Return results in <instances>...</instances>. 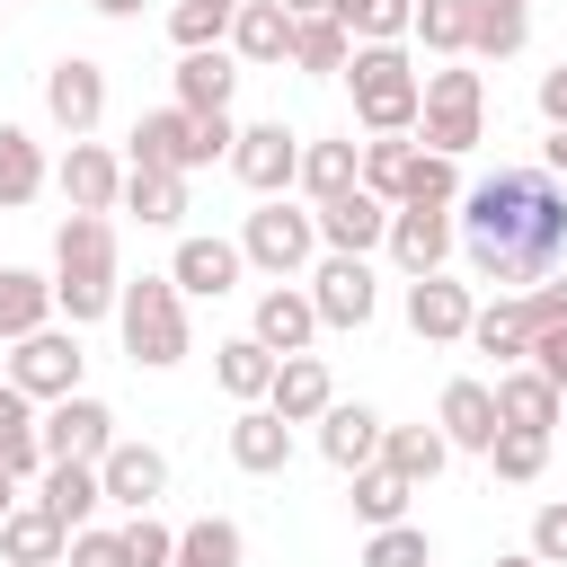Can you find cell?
<instances>
[{
    "mask_svg": "<svg viewBox=\"0 0 567 567\" xmlns=\"http://www.w3.org/2000/svg\"><path fill=\"white\" fill-rule=\"evenodd\" d=\"M461 239H470V275L496 292H532L540 275H558L567 257V186L549 168H496L461 195Z\"/></svg>",
    "mask_w": 567,
    "mask_h": 567,
    "instance_id": "1",
    "label": "cell"
},
{
    "mask_svg": "<svg viewBox=\"0 0 567 567\" xmlns=\"http://www.w3.org/2000/svg\"><path fill=\"white\" fill-rule=\"evenodd\" d=\"M53 310H71V328L115 310V230H106V213H71L53 230Z\"/></svg>",
    "mask_w": 567,
    "mask_h": 567,
    "instance_id": "2",
    "label": "cell"
},
{
    "mask_svg": "<svg viewBox=\"0 0 567 567\" xmlns=\"http://www.w3.org/2000/svg\"><path fill=\"white\" fill-rule=\"evenodd\" d=\"M230 142H239V124L230 115H186V106H151L142 124H133V168H213V159H230Z\"/></svg>",
    "mask_w": 567,
    "mask_h": 567,
    "instance_id": "3",
    "label": "cell"
},
{
    "mask_svg": "<svg viewBox=\"0 0 567 567\" xmlns=\"http://www.w3.org/2000/svg\"><path fill=\"white\" fill-rule=\"evenodd\" d=\"M115 319H124V354L168 372L186 363V292L168 275H142V284H115Z\"/></svg>",
    "mask_w": 567,
    "mask_h": 567,
    "instance_id": "4",
    "label": "cell"
},
{
    "mask_svg": "<svg viewBox=\"0 0 567 567\" xmlns=\"http://www.w3.org/2000/svg\"><path fill=\"white\" fill-rule=\"evenodd\" d=\"M346 80H354L363 133H408V124H416L425 80H416V62H408L399 44H354V53H346Z\"/></svg>",
    "mask_w": 567,
    "mask_h": 567,
    "instance_id": "5",
    "label": "cell"
},
{
    "mask_svg": "<svg viewBox=\"0 0 567 567\" xmlns=\"http://www.w3.org/2000/svg\"><path fill=\"white\" fill-rule=\"evenodd\" d=\"M478 115H487L478 71H434L425 97H416V133H425V151H443V159L478 151Z\"/></svg>",
    "mask_w": 567,
    "mask_h": 567,
    "instance_id": "6",
    "label": "cell"
},
{
    "mask_svg": "<svg viewBox=\"0 0 567 567\" xmlns=\"http://www.w3.org/2000/svg\"><path fill=\"white\" fill-rule=\"evenodd\" d=\"M80 363H89L80 337L44 319V328H27V337L9 346V372H0V381H18L27 399H71V390H80Z\"/></svg>",
    "mask_w": 567,
    "mask_h": 567,
    "instance_id": "7",
    "label": "cell"
},
{
    "mask_svg": "<svg viewBox=\"0 0 567 567\" xmlns=\"http://www.w3.org/2000/svg\"><path fill=\"white\" fill-rule=\"evenodd\" d=\"M310 248H319V221H310V213H292V204H275V195H266V204L248 213V230H239V257H248V266H266L275 284H284V275H301V266H310Z\"/></svg>",
    "mask_w": 567,
    "mask_h": 567,
    "instance_id": "8",
    "label": "cell"
},
{
    "mask_svg": "<svg viewBox=\"0 0 567 567\" xmlns=\"http://www.w3.org/2000/svg\"><path fill=\"white\" fill-rule=\"evenodd\" d=\"M44 115L80 142V133H97V115H106V71L89 62V53H62L53 71H44Z\"/></svg>",
    "mask_w": 567,
    "mask_h": 567,
    "instance_id": "9",
    "label": "cell"
},
{
    "mask_svg": "<svg viewBox=\"0 0 567 567\" xmlns=\"http://www.w3.org/2000/svg\"><path fill=\"white\" fill-rule=\"evenodd\" d=\"M35 443H44V461H97V452L115 443V416L71 390V399H53V408L35 416Z\"/></svg>",
    "mask_w": 567,
    "mask_h": 567,
    "instance_id": "10",
    "label": "cell"
},
{
    "mask_svg": "<svg viewBox=\"0 0 567 567\" xmlns=\"http://www.w3.org/2000/svg\"><path fill=\"white\" fill-rule=\"evenodd\" d=\"M97 487H106V505L151 514V505L168 496V452H159V443H106V452H97Z\"/></svg>",
    "mask_w": 567,
    "mask_h": 567,
    "instance_id": "11",
    "label": "cell"
},
{
    "mask_svg": "<svg viewBox=\"0 0 567 567\" xmlns=\"http://www.w3.org/2000/svg\"><path fill=\"white\" fill-rule=\"evenodd\" d=\"M230 168H239V186H257V195H284V186H292V168H301V142H292L284 124H239V142H230Z\"/></svg>",
    "mask_w": 567,
    "mask_h": 567,
    "instance_id": "12",
    "label": "cell"
},
{
    "mask_svg": "<svg viewBox=\"0 0 567 567\" xmlns=\"http://www.w3.org/2000/svg\"><path fill=\"white\" fill-rule=\"evenodd\" d=\"M310 221H319V239H328L337 257H363V248H381V230H390V204H381L372 186H346V195H328Z\"/></svg>",
    "mask_w": 567,
    "mask_h": 567,
    "instance_id": "13",
    "label": "cell"
},
{
    "mask_svg": "<svg viewBox=\"0 0 567 567\" xmlns=\"http://www.w3.org/2000/svg\"><path fill=\"white\" fill-rule=\"evenodd\" d=\"M381 248H390L408 275H443V257H452V221H443V204H399L390 230H381Z\"/></svg>",
    "mask_w": 567,
    "mask_h": 567,
    "instance_id": "14",
    "label": "cell"
},
{
    "mask_svg": "<svg viewBox=\"0 0 567 567\" xmlns=\"http://www.w3.org/2000/svg\"><path fill=\"white\" fill-rule=\"evenodd\" d=\"M372 266L363 257H328L319 275H310V310H319V328H363L372 319Z\"/></svg>",
    "mask_w": 567,
    "mask_h": 567,
    "instance_id": "15",
    "label": "cell"
},
{
    "mask_svg": "<svg viewBox=\"0 0 567 567\" xmlns=\"http://www.w3.org/2000/svg\"><path fill=\"white\" fill-rule=\"evenodd\" d=\"M470 284H443V275H408V328L425 337V346H452V337H470Z\"/></svg>",
    "mask_w": 567,
    "mask_h": 567,
    "instance_id": "16",
    "label": "cell"
},
{
    "mask_svg": "<svg viewBox=\"0 0 567 567\" xmlns=\"http://www.w3.org/2000/svg\"><path fill=\"white\" fill-rule=\"evenodd\" d=\"M239 239H177V257H168V284L177 292H195V301H221L230 284H239Z\"/></svg>",
    "mask_w": 567,
    "mask_h": 567,
    "instance_id": "17",
    "label": "cell"
},
{
    "mask_svg": "<svg viewBox=\"0 0 567 567\" xmlns=\"http://www.w3.org/2000/svg\"><path fill=\"white\" fill-rule=\"evenodd\" d=\"M337 399V381H328V363L319 354H275V381H266V408L284 416V425H310L319 408Z\"/></svg>",
    "mask_w": 567,
    "mask_h": 567,
    "instance_id": "18",
    "label": "cell"
},
{
    "mask_svg": "<svg viewBox=\"0 0 567 567\" xmlns=\"http://www.w3.org/2000/svg\"><path fill=\"white\" fill-rule=\"evenodd\" d=\"M62 549H71V532H62L53 505H9L0 514V558L9 567H62Z\"/></svg>",
    "mask_w": 567,
    "mask_h": 567,
    "instance_id": "19",
    "label": "cell"
},
{
    "mask_svg": "<svg viewBox=\"0 0 567 567\" xmlns=\"http://www.w3.org/2000/svg\"><path fill=\"white\" fill-rule=\"evenodd\" d=\"M115 195H124L115 151H97V142L80 133V142H71V159H62V204H71V213H115Z\"/></svg>",
    "mask_w": 567,
    "mask_h": 567,
    "instance_id": "20",
    "label": "cell"
},
{
    "mask_svg": "<svg viewBox=\"0 0 567 567\" xmlns=\"http://www.w3.org/2000/svg\"><path fill=\"white\" fill-rule=\"evenodd\" d=\"M266 354H310V337H319V310H310V292H292V284H275V292H257V328H248Z\"/></svg>",
    "mask_w": 567,
    "mask_h": 567,
    "instance_id": "21",
    "label": "cell"
},
{
    "mask_svg": "<svg viewBox=\"0 0 567 567\" xmlns=\"http://www.w3.org/2000/svg\"><path fill=\"white\" fill-rule=\"evenodd\" d=\"M230 461H239L248 478H275V470L292 461V425H284L275 408H257V399H248V408L230 416Z\"/></svg>",
    "mask_w": 567,
    "mask_h": 567,
    "instance_id": "22",
    "label": "cell"
},
{
    "mask_svg": "<svg viewBox=\"0 0 567 567\" xmlns=\"http://www.w3.org/2000/svg\"><path fill=\"white\" fill-rule=\"evenodd\" d=\"M230 53L239 62H292V9L284 0H239L230 9Z\"/></svg>",
    "mask_w": 567,
    "mask_h": 567,
    "instance_id": "23",
    "label": "cell"
},
{
    "mask_svg": "<svg viewBox=\"0 0 567 567\" xmlns=\"http://www.w3.org/2000/svg\"><path fill=\"white\" fill-rule=\"evenodd\" d=\"M319 452H328V470H363V461H381V416L328 399V408H319Z\"/></svg>",
    "mask_w": 567,
    "mask_h": 567,
    "instance_id": "24",
    "label": "cell"
},
{
    "mask_svg": "<svg viewBox=\"0 0 567 567\" xmlns=\"http://www.w3.org/2000/svg\"><path fill=\"white\" fill-rule=\"evenodd\" d=\"M230 89H239V71H230L221 44H195V53L177 62V106H186V115H230Z\"/></svg>",
    "mask_w": 567,
    "mask_h": 567,
    "instance_id": "25",
    "label": "cell"
},
{
    "mask_svg": "<svg viewBox=\"0 0 567 567\" xmlns=\"http://www.w3.org/2000/svg\"><path fill=\"white\" fill-rule=\"evenodd\" d=\"M470 346L496 354V372L523 363V354H532V310H523V292H496L487 310H470Z\"/></svg>",
    "mask_w": 567,
    "mask_h": 567,
    "instance_id": "26",
    "label": "cell"
},
{
    "mask_svg": "<svg viewBox=\"0 0 567 567\" xmlns=\"http://www.w3.org/2000/svg\"><path fill=\"white\" fill-rule=\"evenodd\" d=\"M496 425H532V434H549V425H558V390H549L532 363H505V372H496Z\"/></svg>",
    "mask_w": 567,
    "mask_h": 567,
    "instance_id": "27",
    "label": "cell"
},
{
    "mask_svg": "<svg viewBox=\"0 0 567 567\" xmlns=\"http://www.w3.org/2000/svg\"><path fill=\"white\" fill-rule=\"evenodd\" d=\"M35 505H53V514H62V532H80V523L106 505V487H97V461H44V487H35Z\"/></svg>",
    "mask_w": 567,
    "mask_h": 567,
    "instance_id": "28",
    "label": "cell"
},
{
    "mask_svg": "<svg viewBox=\"0 0 567 567\" xmlns=\"http://www.w3.org/2000/svg\"><path fill=\"white\" fill-rule=\"evenodd\" d=\"M443 443H461V452H487L496 443V390L487 381H452L443 390Z\"/></svg>",
    "mask_w": 567,
    "mask_h": 567,
    "instance_id": "29",
    "label": "cell"
},
{
    "mask_svg": "<svg viewBox=\"0 0 567 567\" xmlns=\"http://www.w3.org/2000/svg\"><path fill=\"white\" fill-rule=\"evenodd\" d=\"M381 461H390L408 487H425V478H443L452 443H443V425H381Z\"/></svg>",
    "mask_w": 567,
    "mask_h": 567,
    "instance_id": "30",
    "label": "cell"
},
{
    "mask_svg": "<svg viewBox=\"0 0 567 567\" xmlns=\"http://www.w3.org/2000/svg\"><path fill=\"white\" fill-rule=\"evenodd\" d=\"M0 470L44 478V443H35V399L18 381H0Z\"/></svg>",
    "mask_w": 567,
    "mask_h": 567,
    "instance_id": "31",
    "label": "cell"
},
{
    "mask_svg": "<svg viewBox=\"0 0 567 567\" xmlns=\"http://www.w3.org/2000/svg\"><path fill=\"white\" fill-rule=\"evenodd\" d=\"M124 213H142L151 230H168V221H186V177L177 168H124V195H115Z\"/></svg>",
    "mask_w": 567,
    "mask_h": 567,
    "instance_id": "32",
    "label": "cell"
},
{
    "mask_svg": "<svg viewBox=\"0 0 567 567\" xmlns=\"http://www.w3.org/2000/svg\"><path fill=\"white\" fill-rule=\"evenodd\" d=\"M44 319H53V284L27 275V266H0V346H18V337L44 328Z\"/></svg>",
    "mask_w": 567,
    "mask_h": 567,
    "instance_id": "33",
    "label": "cell"
},
{
    "mask_svg": "<svg viewBox=\"0 0 567 567\" xmlns=\"http://www.w3.org/2000/svg\"><path fill=\"white\" fill-rule=\"evenodd\" d=\"M35 195H44V151L27 124H0V213H18Z\"/></svg>",
    "mask_w": 567,
    "mask_h": 567,
    "instance_id": "34",
    "label": "cell"
},
{
    "mask_svg": "<svg viewBox=\"0 0 567 567\" xmlns=\"http://www.w3.org/2000/svg\"><path fill=\"white\" fill-rule=\"evenodd\" d=\"M523 35H532V9L523 0H470V53L505 62V53H523Z\"/></svg>",
    "mask_w": 567,
    "mask_h": 567,
    "instance_id": "35",
    "label": "cell"
},
{
    "mask_svg": "<svg viewBox=\"0 0 567 567\" xmlns=\"http://www.w3.org/2000/svg\"><path fill=\"white\" fill-rule=\"evenodd\" d=\"M292 177L310 186V204H328V195H346V186H363V151H354V142H310Z\"/></svg>",
    "mask_w": 567,
    "mask_h": 567,
    "instance_id": "36",
    "label": "cell"
},
{
    "mask_svg": "<svg viewBox=\"0 0 567 567\" xmlns=\"http://www.w3.org/2000/svg\"><path fill=\"white\" fill-rule=\"evenodd\" d=\"M239 523L230 514H204V523H186L177 532V549H168V567H239Z\"/></svg>",
    "mask_w": 567,
    "mask_h": 567,
    "instance_id": "37",
    "label": "cell"
},
{
    "mask_svg": "<svg viewBox=\"0 0 567 567\" xmlns=\"http://www.w3.org/2000/svg\"><path fill=\"white\" fill-rule=\"evenodd\" d=\"M346 478H354V496H346V505H354L363 523H399V514H408V496H416L390 461H363V470H346Z\"/></svg>",
    "mask_w": 567,
    "mask_h": 567,
    "instance_id": "38",
    "label": "cell"
},
{
    "mask_svg": "<svg viewBox=\"0 0 567 567\" xmlns=\"http://www.w3.org/2000/svg\"><path fill=\"white\" fill-rule=\"evenodd\" d=\"M408 9H416V0H328V18H337L346 35H363V44H399V35H408Z\"/></svg>",
    "mask_w": 567,
    "mask_h": 567,
    "instance_id": "39",
    "label": "cell"
},
{
    "mask_svg": "<svg viewBox=\"0 0 567 567\" xmlns=\"http://www.w3.org/2000/svg\"><path fill=\"white\" fill-rule=\"evenodd\" d=\"M346 53H354V35L319 9V18H292V62L301 71H346Z\"/></svg>",
    "mask_w": 567,
    "mask_h": 567,
    "instance_id": "40",
    "label": "cell"
},
{
    "mask_svg": "<svg viewBox=\"0 0 567 567\" xmlns=\"http://www.w3.org/2000/svg\"><path fill=\"white\" fill-rule=\"evenodd\" d=\"M213 354H221L213 372H221V390H230V399H266V381H275V354H266L257 337H230V346H213Z\"/></svg>",
    "mask_w": 567,
    "mask_h": 567,
    "instance_id": "41",
    "label": "cell"
},
{
    "mask_svg": "<svg viewBox=\"0 0 567 567\" xmlns=\"http://www.w3.org/2000/svg\"><path fill=\"white\" fill-rule=\"evenodd\" d=\"M363 567H434V540L399 514V523H372V540H363Z\"/></svg>",
    "mask_w": 567,
    "mask_h": 567,
    "instance_id": "42",
    "label": "cell"
},
{
    "mask_svg": "<svg viewBox=\"0 0 567 567\" xmlns=\"http://www.w3.org/2000/svg\"><path fill=\"white\" fill-rule=\"evenodd\" d=\"M408 27L425 35V53H470V0H416Z\"/></svg>",
    "mask_w": 567,
    "mask_h": 567,
    "instance_id": "43",
    "label": "cell"
},
{
    "mask_svg": "<svg viewBox=\"0 0 567 567\" xmlns=\"http://www.w3.org/2000/svg\"><path fill=\"white\" fill-rule=\"evenodd\" d=\"M408 159H416V142H399V133H372V142H363V186H372L381 204H399V186H408Z\"/></svg>",
    "mask_w": 567,
    "mask_h": 567,
    "instance_id": "44",
    "label": "cell"
},
{
    "mask_svg": "<svg viewBox=\"0 0 567 567\" xmlns=\"http://www.w3.org/2000/svg\"><path fill=\"white\" fill-rule=\"evenodd\" d=\"M399 204H443V213H452V204H461V168H452L443 151H416V159H408V186H399Z\"/></svg>",
    "mask_w": 567,
    "mask_h": 567,
    "instance_id": "45",
    "label": "cell"
},
{
    "mask_svg": "<svg viewBox=\"0 0 567 567\" xmlns=\"http://www.w3.org/2000/svg\"><path fill=\"white\" fill-rule=\"evenodd\" d=\"M487 461H496V478H540V461H549V434H532V425H496V443H487Z\"/></svg>",
    "mask_w": 567,
    "mask_h": 567,
    "instance_id": "46",
    "label": "cell"
},
{
    "mask_svg": "<svg viewBox=\"0 0 567 567\" xmlns=\"http://www.w3.org/2000/svg\"><path fill=\"white\" fill-rule=\"evenodd\" d=\"M230 9H239V0H177V9H168V35H177L186 53H195V44H221V35H230Z\"/></svg>",
    "mask_w": 567,
    "mask_h": 567,
    "instance_id": "47",
    "label": "cell"
},
{
    "mask_svg": "<svg viewBox=\"0 0 567 567\" xmlns=\"http://www.w3.org/2000/svg\"><path fill=\"white\" fill-rule=\"evenodd\" d=\"M168 549H177V532L159 514H133L124 523V567H168Z\"/></svg>",
    "mask_w": 567,
    "mask_h": 567,
    "instance_id": "48",
    "label": "cell"
},
{
    "mask_svg": "<svg viewBox=\"0 0 567 567\" xmlns=\"http://www.w3.org/2000/svg\"><path fill=\"white\" fill-rule=\"evenodd\" d=\"M62 567H124V532L80 523V532H71V549H62Z\"/></svg>",
    "mask_w": 567,
    "mask_h": 567,
    "instance_id": "49",
    "label": "cell"
},
{
    "mask_svg": "<svg viewBox=\"0 0 567 567\" xmlns=\"http://www.w3.org/2000/svg\"><path fill=\"white\" fill-rule=\"evenodd\" d=\"M532 372L567 399V319H558V328H532Z\"/></svg>",
    "mask_w": 567,
    "mask_h": 567,
    "instance_id": "50",
    "label": "cell"
},
{
    "mask_svg": "<svg viewBox=\"0 0 567 567\" xmlns=\"http://www.w3.org/2000/svg\"><path fill=\"white\" fill-rule=\"evenodd\" d=\"M532 558L540 567H567V505H540L532 514Z\"/></svg>",
    "mask_w": 567,
    "mask_h": 567,
    "instance_id": "51",
    "label": "cell"
},
{
    "mask_svg": "<svg viewBox=\"0 0 567 567\" xmlns=\"http://www.w3.org/2000/svg\"><path fill=\"white\" fill-rule=\"evenodd\" d=\"M540 115H549V124H567V62H558V71H540Z\"/></svg>",
    "mask_w": 567,
    "mask_h": 567,
    "instance_id": "52",
    "label": "cell"
},
{
    "mask_svg": "<svg viewBox=\"0 0 567 567\" xmlns=\"http://www.w3.org/2000/svg\"><path fill=\"white\" fill-rule=\"evenodd\" d=\"M540 168L567 186V124H549V142H540Z\"/></svg>",
    "mask_w": 567,
    "mask_h": 567,
    "instance_id": "53",
    "label": "cell"
},
{
    "mask_svg": "<svg viewBox=\"0 0 567 567\" xmlns=\"http://www.w3.org/2000/svg\"><path fill=\"white\" fill-rule=\"evenodd\" d=\"M97 18H142V0H89Z\"/></svg>",
    "mask_w": 567,
    "mask_h": 567,
    "instance_id": "54",
    "label": "cell"
},
{
    "mask_svg": "<svg viewBox=\"0 0 567 567\" xmlns=\"http://www.w3.org/2000/svg\"><path fill=\"white\" fill-rule=\"evenodd\" d=\"M9 505H18V470H0V514H9Z\"/></svg>",
    "mask_w": 567,
    "mask_h": 567,
    "instance_id": "55",
    "label": "cell"
},
{
    "mask_svg": "<svg viewBox=\"0 0 567 567\" xmlns=\"http://www.w3.org/2000/svg\"><path fill=\"white\" fill-rule=\"evenodd\" d=\"M284 9H292V18H319V9H328V0H284Z\"/></svg>",
    "mask_w": 567,
    "mask_h": 567,
    "instance_id": "56",
    "label": "cell"
},
{
    "mask_svg": "<svg viewBox=\"0 0 567 567\" xmlns=\"http://www.w3.org/2000/svg\"><path fill=\"white\" fill-rule=\"evenodd\" d=\"M496 567H540V558H532V549H514V558H496Z\"/></svg>",
    "mask_w": 567,
    "mask_h": 567,
    "instance_id": "57",
    "label": "cell"
}]
</instances>
